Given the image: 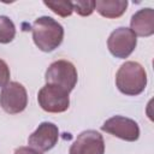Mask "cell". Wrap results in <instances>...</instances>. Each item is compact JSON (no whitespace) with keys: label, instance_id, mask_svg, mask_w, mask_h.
I'll return each instance as SVG.
<instances>
[{"label":"cell","instance_id":"2e32d148","mask_svg":"<svg viewBox=\"0 0 154 154\" xmlns=\"http://www.w3.org/2000/svg\"><path fill=\"white\" fill-rule=\"evenodd\" d=\"M14 154H42V153L37 152L30 147H19L14 150Z\"/></svg>","mask_w":154,"mask_h":154},{"label":"cell","instance_id":"8992f818","mask_svg":"<svg viewBox=\"0 0 154 154\" xmlns=\"http://www.w3.org/2000/svg\"><path fill=\"white\" fill-rule=\"evenodd\" d=\"M28 105L26 89L18 82H8L0 93V106L8 114H17Z\"/></svg>","mask_w":154,"mask_h":154},{"label":"cell","instance_id":"5bb4252c","mask_svg":"<svg viewBox=\"0 0 154 154\" xmlns=\"http://www.w3.org/2000/svg\"><path fill=\"white\" fill-rule=\"evenodd\" d=\"M73 6V11L77 12V14L79 16H90L94 10H95V1H90V0H77L72 2Z\"/></svg>","mask_w":154,"mask_h":154},{"label":"cell","instance_id":"6da1fadb","mask_svg":"<svg viewBox=\"0 0 154 154\" xmlns=\"http://www.w3.org/2000/svg\"><path fill=\"white\" fill-rule=\"evenodd\" d=\"M32 40L42 52H52L58 48L64 38V28L48 16L37 18L31 26Z\"/></svg>","mask_w":154,"mask_h":154},{"label":"cell","instance_id":"7a4b0ae2","mask_svg":"<svg viewBox=\"0 0 154 154\" xmlns=\"http://www.w3.org/2000/svg\"><path fill=\"white\" fill-rule=\"evenodd\" d=\"M118 90L129 96L141 94L147 85V73L144 67L136 61H125L116 75Z\"/></svg>","mask_w":154,"mask_h":154},{"label":"cell","instance_id":"9a60e30c","mask_svg":"<svg viewBox=\"0 0 154 154\" xmlns=\"http://www.w3.org/2000/svg\"><path fill=\"white\" fill-rule=\"evenodd\" d=\"M10 67L5 60L0 59V87L4 88L10 82Z\"/></svg>","mask_w":154,"mask_h":154},{"label":"cell","instance_id":"4fadbf2b","mask_svg":"<svg viewBox=\"0 0 154 154\" xmlns=\"http://www.w3.org/2000/svg\"><path fill=\"white\" fill-rule=\"evenodd\" d=\"M43 4L60 17H69L73 12L71 1H43Z\"/></svg>","mask_w":154,"mask_h":154},{"label":"cell","instance_id":"9c48e42d","mask_svg":"<svg viewBox=\"0 0 154 154\" xmlns=\"http://www.w3.org/2000/svg\"><path fill=\"white\" fill-rule=\"evenodd\" d=\"M105 142L102 135L95 130L81 132L71 144L69 154H103Z\"/></svg>","mask_w":154,"mask_h":154},{"label":"cell","instance_id":"3957f363","mask_svg":"<svg viewBox=\"0 0 154 154\" xmlns=\"http://www.w3.org/2000/svg\"><path fill=\"white\" fill-rule=\"evenodd\" d=\"M45 79L48 84L58 85L70 93L77 83L78 75L75 65L71 61L57 60L48 66L45 75Z\"/></svg>","mask_w":154,"mask_h":154},{"label":"cell","instance_id":"30bf717a","mask_svg":"<svg viewBox=\"0 0 154 154\" xmlns=\"http://www.w3.org/2000/svg\"><path fill=\"white\" fill-rule=\"evenodd\" d=\"M130 29L136 36L148 37L154 34V11L150 7L141 8L132 14Z\"/></svg>","mask_w":154,"mask_h":154},{"label":"cell","instance_id":"52a82bcc","mask_svg":"<svg viewBox=\"0 0 154 154\" xmlns=\"http://www.w3.org/2000/svg\"><path fill=\"white\" fill-rule=\"evenodd\" d=\"M101 130L128 142L137 141L140 137L138 124L134 119L123 116H114L107 119L101 126Z\"/></svg>","mask_w":154,"mask_h":154},{"label":"cell","instance_id":"5b68a950","mask_svg":"<svg viewBox=\"0 0 154 154\" xmlns=\"http://www.w3.org/2000/svg\"><path fill=\"white\" fill-rule=\"evenodd\" d=\"M137 36L130 28L120 26L111 32L107 40V47L111 54L119 59L128 58L136 48Z\"/></svg>","mask_w":154,"mask_h":154},{"label":"cell","instance_id":"8fae6325","mask_svg":"<svg viewBox=\"0 0 154 154\" xmlns=\"http://www.w3.org/2000/svg\"><path fill=\"white\" fill-rule=\"evenodd\" d=\"M128 7L126 0H97L95 10L105 18H118L124 14Z\"/></svg>","mask_w":154,"mask_h":154},{"label":"cell","instance_id":"ba28073f","mask_svg":"<svg viewBox=\"0 0 154 154\" xmlns=\"http://www.w3.org/2000/svg\"><path fill=\"white\" fill-rule=\"evenodd\" d=\"M58 138H59L58 126L53 123L43 122L29 136L28 144H29L30 148L43 153V152L51 150L57 144Z\"/></svg>","mask_w":154,"mask_h":154},{"label":"cell","instance_id":"277c9868","mask_svg":"<svg viewBox=\"0 0 154 154\" xmlns=\"http://www.w3.org/2000/svg\"><path fill=\"white\" fill-rule=\"evenodd\" d=\"M37 101L40 107L48 113H61L70 106L69 93L58 85L48 83L40 89Z\"/></svg>","mask_w":154,"mask_h":154},{"label":"cell","instance_id":"7c38bea8","mask_svg":"<svg viewBox=\"0 0 154 154\" xmlns=\"http://www.w3.org/2000/svg\"><path fill=\"white\" fill-rule=\"evenodd\" d=\"M16 36V26L7 16H0V43H10Z\"/></svg>","mask_w":154,"mask_h":154}]
</instances>
